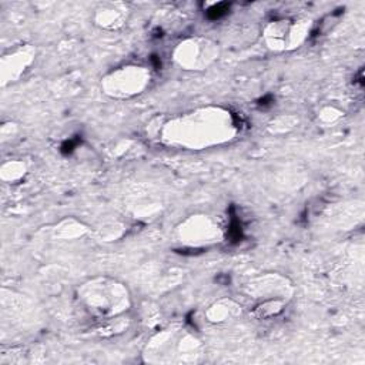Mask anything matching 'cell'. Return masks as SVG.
<instances>
[{"label":"cell","mask_w":365,"mask_h":365,"mask_svg":"<svg viewBox=\"0 0 365 365\" xmlns=\"http://www.w3.org/2000/svg\"><path fill=\"white\" fill-rule=\"evenodd\" d=\"M341 12L343 10H337V13H331V15H327L325 18L321 19V21L317 24L314 36H323V35H327L328 32H331L337 26L340 16H341Z\"/></svg>","instance_id":"6da1fadb"},{"label":"cell","mask_w":365,"mask_h":365,"mask_svg":"<svg viewBox=\"0 0 365 365\" xmlns=\"http://www.w3.org/2000/svg\"><path fill=\"white\" fill-rule=\"evenodd\" d=\"M243 225H241V221L240 219H237L236 214L231 216V220H230V225H228V237H230V241L231 243H238L243 240Z\"/></svg>","instance_id":"7a4b0ae2"},{"label":"cell","mask_w":365,"mask_h":365,"mask_svg":"<svg viewBox=\"0 0 365 365\" xmlns=\"http://www.w3.org/2000/svg\"><path fill=\"white\" fill-rule=\"evenodd\" d=\"M230 7H231L230 3H219V4L211 6L205 12V15H207V18L210 19V20H219V19L224 18L230 12Z\"/></svg>","instance_id":"3957f363"},{"label":"cell","mask_w":365,"mask_h":365,"mask_svg":"<svg viewBox=\"0 0 365 365\" xmlns=\"http://www.w3.org/2000/svg\"><path fill=\"white\" fill-rule=\"evenodd\" d=\"M281 310L280 308V304L277 301H267L264 304H261L258 308L256 310V315L258 317H271L274 314H277L278 311Z\"/></svg>","instance_id":"277c9868"},{"label":"cell","mask_w":365,"mask_h":365,"mask_svg":"<svg viewBox=\"0 0 365 365\" xmlns=\"http://www.w3.org/2000/svg\"><path fill=\"white\" fill-rule=\"evenodd\" d=\"M79 143H80V139H79V136H76L74 139H69V140H66L61 147H60V151L63 153V154H72L74 151V148L79 146Z\"/></svg>","instance_id":"5b68a950"},{"label":"cell","mask_w":365,"mask_h":365,"mask_svg":"<svg viewBox=\"0 0 365 365\" xmlns=\"http://www.w3.org/2000/svg\"><path fill=\"white\" fill-rule=\"evenodd\" d=\"M271 103H273V96H271V94H267V96H264L263 99H260V100H258V106H260V107L270 106Z\"/></svg>","instance_id":"8992f818"},{"label":"cell","mask_w":365,"mask_h":365,"mask_svg":"<svg viewBox=\"0 0 365 365\" xmlns=\"http://www.w3.org/2000/svg\"><path fill=\"white\" fill-rule=\"evenodd\" d=\"M151 63L154 64V67H156V69H160V67H162V61H160V57H159L157 55L151 56Z\"/></svg>","instance_id":"52a82bcc"}]
</instances>
